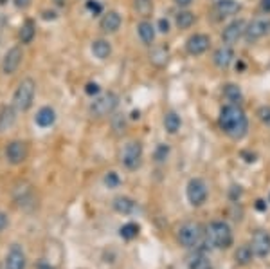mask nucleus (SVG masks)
I'll return each instance as SVG.
<instances>
[{
	"label": "nucleus",
	"instance_id": "9b49d317",
	"mask_svg": "<svg viewBox=\"0 0 270 269\" xmlns=\"http://www.w3.org/2000/svg\"><path fill=\"white\" fill-rule=\"evenodd\" d=\"M211 45V38L204 33H197V35L189 36L188 42H186V51L193 56H198V54H204V52L209 49Z\"/></svg>",
	"mask_w": 270,
	"mask_h": 269
},
{
	"label": "nucleus",
	"instance_id": "a878e982",
	"mask_svg": "<svg viewBox=\"0 0 270 269\" xmlns=\"http://www.w3.org/2000/svg\"><path fill=\"white\" fill-rule=\"evenodd\" d=\"M167 58H169V52L166 47H155L150 52V61L157 67H164L167 63Z\"/></svg>",
	"mask_w": 270,
	"mask_h": 269
},
{
	"label": "nucleus",
	"instance_id": "6e6552de",
	"mask_svg": "<svg viewBox=\"0 0 270 269\" xmlns=\"http://www.w3.org/2000/svg\"><path fill=\"white\" fill-rule=\"evenodd\" d=\"M186 193H188V200L193 206H202L207 200V184L202 179L195 177L188 182Z\"/></svg>",
	"mask_w": 270,
	"mask_h": 269
},
{
	"label": "nucleus",
	"instance_id": "58836bf2",
	"mask_svg": "<svg viewBox=\"0 0 270 269\" xmlns=\"http://www.w3.org/2000/svg\"><path fill=\"white\" fill-rule=\"evenodd\" d=\"M9 221H8V215L6 213H0V231H4L8 228Z\"/></svg>",
	"mask_w": 270,
	"mask_h": 269
},
{
	"label": "nucleus",
	"instance_id": "f8f14e48",
	"mask_svg": "<svg viewBox=\"0 0 270 269\" xmlns=\"http://www.w3.org/2000/svg\"><path fill=\"white\" fill-rule=\"evenodd\" d=\"M6 157L11 165H22L27 159V145L24 141H11L6 148Z\"/></svg>",
	"mask_w": 270,
	"mask_h": 269
},
{
	"label": "nucleus",
	"instance_id": "412c9836",
	"mask_svg": "<svg viewBox=\"0 0 270 269\" xmlns=\"http://www.w3.org/2000/svg\"><path fill=\"white\" fill-rule=\"evenodd\" d=\"M92 52H94V56L99 58V60H107L112 52L110 42L108 40H96L94 44H92Z\"/></svg>",
	"mask_w": 270,
	"mask_h": 269
},
{
	"label": "nucleus",
	"instance_id": "f03ea898",
	"mask_svg": "<svg viewBox=\"0 0 270 269\" xmlns=\"http://www.w3.org/2000/svg\"><path fill=\"white\" fill-rule=\"evenodd\" d=\"M206 239L207 244L213 247H218V249H227L232 246V230L227 222L223 221H215L207 226L206 230Z\"/></svg>",
	"mask_w": 270,
	"mask_h": 269
},
{
	"label": "nucleus",
	"instance_id": "9d476101",
	"mask_svg": "<svg viewBox=\"0 0 270 269\" xmlns=\"http://www.w3.org/2000/svg\"><path fill=\"white\" fill-rule=\"evenodd\" d=\"M245 27H247V24H245L241 18H238V20H232V22L229 24V26H225V29H223L222 40L227 45L236 44V42H238V40L245 35Z\"/></svg>",
	"mask_w": 270,
	"mask_h": 269
},
{
	"label": "nucleus",
	"instance_id": "b1692460",
	"mask_svg": "<svg viewBox=\"0 0 270 269\" xmlns=\"http://www.w3.org/2000/svg\"><path fill=\"white\" fill-rule=\"evenodd\" d=\"M180 125H182V121H180V116L176 112H166V116H164V126H166V130L169 132V134H176V132L180 130Z\"/></svg>",
	"mask_w": 270,
	"mask_h": 269
},
{
	"label": "nucleus",
	"instance_id": "5701e85b",
	"mask_svg": "<svg viewBox=\"0 0 270 269\" xmlns=\"http://www.w3.org/2000/svg\"><path fill=\"white\" fill-rule=\"evenodd\" d=\"M15 119H17V114H15L13 107H4L0 110V132L8 130L9 126L15 123Z\"/></svg>",
	"mask_w": 270,
	"mask_h": 269
},
{
	"label": "nucleus",
	"instance_id": "a19ab883",
	"mask_svg": "<svg viewBox=\"0 0 270 269\" xmlns=\"http://www.w3.org/2000/svg\"><path fill=\"white\" fill-rule=\"evenodd\" d=\"M240 195H241L240 186H232V190H231V199H232V200H236Z\"/></svg>",
	"mask_w": 270,
	"mask_h": 269
},
{
	"label": "nucleus",
	"instance_id": "aec40b11",
	"mask_svg": "<svg viewBox=\"0 0 270 269\" xmlns=\"http://www.w3.org/2000/svg\"><path fill=\"white\" fill-rule=\"evenodd\" d=\"M137 33L139 36H141V40L144 42L146 45H151L155 40V27L151 22H148V20H142V22H139L137 26Z\"/></svg>",
	"mask_w": 270,
	"mask_h": 269
},
{
	"label": "nucleus",
	"instance_id": "bb28decb",
	"mask_svg": "<svg viewBox=\"0 0 270 269\" xmlns=\"http://www.w3.org/2000/svg\"><path fill=\"white\" fill-rule=\"evenodd\" d=\"M252 256H254V251H252V247L247 246V244H243V246H240L238 249H236L234 253V258L238 264L241 265H247L250 260H252Z\"/></svg>",
	"mask_w": 270,
	"mask_h": 269
},
{
	"label": "nucleus",
	"instance_id": "4be33fe9",
	"mask_svg": "<svg viewBox=\"0 0 270 269\" xmlns=\"http://www.w3.org/2000/svg\"><path fill=\"white\" fill-rule=\"evenodd\" d=\"M114 210L119 213H125V215H128V213H132L133 210H135V200L130 199V197H116L114 199Z\"/></svg>",
	"mask_w": 270,
	"mask_h": 269
},
{
	"label": "nucleus",
	"instance_id": "7c9ffc66",
	"mask_svg": "<svg viewBox=\"0 0 270 269\" xmlns=\"http://www.w3.org/2000/svg\"><path fill=\"white\" fill-rule=\"evenodd\" d=\"M135 9H137L141 15H150L151 9H153V4H151V0H135Z\"/></svg>",
	"mask_w": 270,
	"mask_h": 269
},
{
	"label": "nucleus",
	"instance_id": "7ed1b4c3",
	"mask_svg": "<svg viewBox=\"0 0 270 269\" xmlns=\"http://www.w3.org/2000/svg\"><path fill=\"white\" fill-rule=\"evenodd\" d=\"M176 239L184 247H200L207 242L206 239V231L198 222H184L180 226L178 231H176Z\"/></svg>",
	"mask_w": 270,
	"mask_h": 269
},
{
	"label": "nucleus",
	"instance_id": "72a5a7b5",
	"mask_svg": "<svg viewBox=\"0 0 270 269\" xmlns=\"http://www.w3.org/2000/svg\"><path fill=\"white\" fill-rule=\"evenodd\" d=\"M257 116H259V119H261L265 125L270 126V105H263V107H259Z\"/></svg>",
	"mask_w": 270,
	"mask_h": 269
},
{
	"label": "nucleus",
	"instance_id": "79ce46f5",
	"mask_svg": "<svg viewBox=\"0 0 270 269\" xmlns=\"http://www.w3.org/2000/svg\"><path fill=\"white\" fill-rule=\"evenodd\" d=\"M261 9L265 13H270V0H261Z\"/></svg>",
	"mask_w": 270,
	"mask_h": 269
},
{
	"label": "nucleus",
	"instance_id": "ea45409f",
	"mask_svg": "<svg viewBox=\"0 0 270 269\" xmlns=\"http://www.w3.org/2000/svg\"><path fill=\"white\" fill-rule=\"evenodd\" d=\"M15 6L18 9H27L31 6V0H15Z\"/></svg>",
	"mask_w": 270,
	"mask_h": 269
},
{
	"label": "nucleus",
	"instance_id": "f3484780",
	"mask_svg": "<svg viewBox=\"0 0 270 269\" xmlns=\"http://www.w3.org/2000/svg\"><path fill=\"white\" fill-rule=\"evenodd\" d=\"M188 269H213V262L202 249H198L188 258Z\"/></svg>",
	"mask_w": 270,
	"mask_h": 269
},
{
	"label": "nucleus",
	"instance_id": "0eeeda50",
	"mask_svg": "<svg viewBox=\"0 0 270 269\" xmlns=\"http://www.w3.org/2000/svg\"><path fill=\"white\" fill-rule=\"evenodd\" d=\"M123 165L128 170H137L142 161V145L139 141H130L123 150Z\"/></svg>",
	"mask_w": 270,
	"mask_h": 269
},
{
	"label": "nucleus",
	"instance_id": "473e14b6",
	"mask_svg": "<svg viewBox=\"0 0 270 269\" xmlns=\"http://www.w3.org/2000/svg\"><path fill=\"white\" fill-rule=\"evenodd\" d=\"M103 181H105V184H107V188H117L121 184V179L116 172H108Z\"/></svg>",
	"mask_w": 270,
	"mask_h": 269
},
{
	"label": "nucleus",
	"instance_id": "dca6fc26",
	"mask_svg": "<svg viewBox=\"0 0 270 269\" xmlns=\"http://www.w3.org/2000/svg\"><path fill=\"white\" fill-rule=\"evenodd\" d=\"M121 15L117 11H108L107 15H103L101 22H99V27L103 33H116L117 29L121 27Z\"/></svg>",
	"mask_w": 270,
	"mask_h": 269
},
{
	"label": "nucleus",
	"instance_id": "423d86ee",
	"mask_svg": "<svg viewBox=\"0 0 270 269\" xmlns=\"http://www.w3.org/2000/svg\"><path fill=\"white\" fill-rule=\"evenodd\" d=\"M270 33V17H259V18H254L252 22L247 24L245 27V40L252 44L256 40L263 38L265 35Z\"/></svg>",
	"mask_w": 270,
	"mask_h": 269
},
{
	"label": "nucleus",
	"instance_id": "de8ad7c7",
	"mask_svg": "<svg viewBox=\"0 0 270 269\" xmlns=\"http://www.w3.org/2000/svg\"><path fill=\"white\" fill-rule=\"evenodd\" d=\"M268 200H270V195H268Z\"/></svg>",
	"mask_w": 270,
	"mask_h": 269
},
{
	"label": "nucleus",
	"instance_id": "39448f33",
	"mask_svg": "<svg viewBox=\"0 0 270 269\" xmlns=\"http://www.w3.org/2000/svg\"><path fill=\"white\" fill-rule=\"evenodd\" d=\"M117 103H119L117 94H114V92H105V94H101L99 98H96V100L90 103V114L96 117H105L117 109Z\"/></svg>",
	"mask_w": 270,
	"mask_h": 269
},
{
	"label": "nucleus",
	"instance_id": "c85d7f7f",
	"mask_svg": "<svg viewBox=\"0 0 270 269\" xmlns=\"http://www.w3.org/2000/svg\"><path fill=\"white\" fill-rule=\"evenodd\" d=\"M223 96H225L229 101H232V103H240L241 98H243L241 89L238 87V85H234V83H227V85L223 87Z\"/></svg>",
	"mask_w": 270,
	"mask_h": 269
},
{
	"label": "nucleus",
	"instance_id": "6ab92c4d",
	"mask_svg": "<svg viewBox=\"0 0 270 269\" xmlns=\"http://www.w3.org/2000/svg\"><path fill=\"white\" fill-rule=\"evenodd\" d=\"M35 121H36V125L42 126V128H47V126L54 125V121H56L54 109H51V107H42V109L38 110V114H36Z\"/></svg>",
	"mask_w": 270,
	"mask_h": 269
},
{
	"label": "nucleus",
	"instance_id": "ddd939ff",
	"mask_svg": "<svg viewBox=\"0 0 270 269\" xmlns=\"http://www.w3.org/2000/svg\"><path fill=\"white\" fill-rule=\"evenodd\" d=\"M27 258L26 253L18 244H15L11 249H9L8 256H6V269H26Z\"/></svg>",
	"mask_w": 270,
	"mask_h": 269
},
{
	"label": "nucleus",
	"instance_id": "cd10ccee",
	"mask_svg": "<svg viewBox=\"0 0 270 269\" xmlns=\"http://www.w3.org/2000/svg\"><path fill=\"white\" fill-rule=\"evenodd\" d=\"M175 24L178 29H189L195 24V15L191 11H178L175 17Z\"/></svg>",
	"mask_w": 270,
	"mask_h": 269
},
{
	"label": "nucleus",
	"instance_id": "2eb2a0df",
	"mask_svg": "<svg viewBox=\"0 0 270 269\" xmlns=\"http://www.w3.org/2000/svg\"><path fill=\"white\" fill-rule=\"evenodd\" d=\"M232 60H234V51H232L231 45H222V47H218L215 52V56H213L215 65L220 67V69H227L232 63Z\"/></svg>",
	"mask_w": 270,
	"mask_h": 269
},
{
	"label": "nucleus",
	"instance_id": "c9c22d12",
	"mask_svg": "<svg viewBox=\"0 0 270 269\" xmlns=\"http://www.w3.org/2000/svg\"><path fill=\"white\" fill-rule=\"evenodd\" d=\"M86 8L90 9V11H92V13H101V4H99V2H96V0H88V2H86Z\"/></svg>",
	"mask_w": 270,
	"mask_h": 269
},
{
	"label": "nucleus",
	"instance_id": "4468645a",
	"mask_svg": "<svg viewBox=\"0 0 270 269\" xmlns=\"http://www.w3.org/2000/svg\"><path fill=\"white\" fill-rule=\"evenodd\" d=\"M22 58H24V51L20 47L9 49L8 54L4 58V63H2V71L6 74H13L18 69V65L22 63Z\"/></svg>",
	"mask_w": 270,
	"mask_h": 269
},
{
	"label": "nucleus",
	"instance_id": "f704fd0d",
	"mask_svg": "<svg viewBox=\"0 0 270 269\" xmlns=\"http://www.w3.org/2000/svg\"><path fill=\"white\" fill-rule=\"evenodd\" d=\"M114 128H116V132H125L126 128V119L123 114H117V116H114Z\"/></svg>",
	"mask_w": 270,
	"mask_h": 269
},
{
	"label": "nucleus",
	"instance_id": "20e7f679",
	"mask_svg": "<svg viewBox=\"0 0 270 269\" xmlns=\"http://www.w3.org/2000/svg\"><path fill=\"white\" fill-rule=\"evenodd\" d=\"M35 94H36V83L31 78L22 80L13 96L15 107L18 110H27L33 105V101H35Z\"/></svg>",
	"mask_w": 270,
	"mask_h": 269
},
{
	"label": "nucleus",
	"instance_id": "a18cd8bd",
	"mask_svg": "<svg viewBox=\"0 0 270 269\" xmlns=\"http://www.w3.org/2000/svg\"><path fill=\"white\" fill-rule=\"evenodd\" d=\"M38 269H54V267H51V265H49V264H45V262H42Z\"/></svg>",
	"mask_w": 270,
	"mask_h": 269
},
{
	"label": "nucleus",
	"instance_id": "393cba45",
	"mask_svg": "<svg viewBox=\"0 0 270 269\" xmlns=\"http://www.w3.org/2000/svg\"><path fill=\"white\" fill-rule=\"evenodd\" d=\"M36 35V27H35V22L33 20H26L24 22V26L20 27V42L22 44H29V42H33V38H35Z\"/></svg>",
	"mask_w": 270,
	"mask_h": 269
},
{
	"label": "nucleus",
	"instance_id": "4c0bfd02",
	"mask_svg": "<svg viewBox=\"0 0 270 269\" xmlns=\"http://www.w3.org/2000/svg\"><path fill=\"white\" fill-rule=\"evenodd\" d=\"M159 31L160 33H167L169 31V22H167L166 18H160L159 20Z\"/></svg>",
	"mask_w": 270,
	"mask_h": 269
},
{
	"label": "nucleus",
	"instance_id": "37998d69",
	"mask_svg": "<svg viewBox=\"0 0 270 269\" xmlns=\"http://www.w3.org/2000/svg\"><path fill=\"white\" fill-rule=\"evenodd\" d=\"M175 2L180 6V8H188V6H191V2H193V0H175Z\"/></svg>",
	"mask_w": 270,
	"mask_h": 269
},
{
	"label": "nucleus",
	"instance_id": "c756f323",
	"mask_svg": "<svg viewBox=\"0 0 270 269\" xmlns=\"http://www.w3.org/2000/svg\"><path fill=\"white\" fill-rule=\"evenodd\" d=\"M119 235H121V239H125V240L135 239V237L139 235V226L135 224V222H128V224L121 226Z\"/></svg>",
	"mask_w": 270,
	"mask_h": 269
},
{
	"label": "nucleus",
	"instance_id": "2f4dec72",
	"mask_svg": "<svg viewBox=\"0 0 270 269\" xmlns=\"http://www.w3.org/2000/svg\"><path fill=\"white\" fill-rule=\"evenodd\" d=\"M167 156H169V147L167 145H159L157 150H155V161L157 163H164L167 159Z\"/></svg>",
	"mask_w": 270,
	"mask_h": 269
},
{
	"label": "nucleus",
	"instance_id": "1a4fd4ad",
	"mask_svg": "<svg viewBox=\"0 0 270 269\" xmlns=\"http://www.w3.org/2000/svg\"><path fill=\"white\" fill-rule=\"evenodd\" d=\"M250 247H252L254 256H259V258H265L270 255V233L268 231L257 230L252 235V240H250Z\"/></svg>",
	"mask_w": 270,
	"mask_h": 269
},
{
	"label": "nucleus",
	"instance_id": "c03bdc74",
	"mask_svg": "<svg viewBox=\"0 0 270 269\" xmlns=\"http://www.w3.org/2000/svg\"><path fill=\"white\" fill-rule=\"evenodd\" d=\"M256 208L259 210V212H265V210H266L265 200H256Z\"/></svg>",
	"mask_w": 270,
	"mask_h": 269
},
{
	"label": "nucleus",
	"instance_id": "a211bd4d",
	"mask_svg": "<svg viewBox=\"0 0 270 269\" xmlns=\"http://www.w3.org/2000/svg\"><path fill=\"white\" fill-rule=\"evenodd\" d=\"M215 8L220 17H232V15H236L240 11L241 6H240V2H236V0H218Z\"/></svg>",
	"mask_w": 270,
	"mask_h": 269
},
{
	"label": "nucleus",
	"instance_id": "f257e3e1",
	"mask_svg": "<svg viewBox=\"0 0 270 269\" xmlns=\"http://www.w3.org/2000/svg\"><path fill=\"white\" fill-rule=\"evenodd\" d=\"M218 123H220V128L232 139H241L247 134V130H249L247 114H245L243 109L238 107L236 103L225 105V107L220 110Z\"/></svg>",
	"mask_w": 270,
	"mask_h": 269
},
{
	"label": "nucleus",
	"instance_id": "49530a36",
	"mask_svg": "<svg viewBox=\"0 0 270 269\" xmlns=\"http://www.w3.org/2000/svg\"><path fill=\"white\" fill-rule=\"evenodd\" d=\"M54 2L61 8V6H65V2H67V0H54Z\"/></svg>",
	"mask_w": 270,
	"mask_h": 269
},
{
	"label": "nucleus",
	"instance_id": "e433bc0d",
	"mask_svg": "<svg viewBox=\"0 0 270 269\" xmlns=\"http://www.w3.org/2000/svg\"><path fill=\"white\" fill-rule=\"evenodd\" d=\"M85 91H86V94H90V96L98 94V92H99V85H98V83H88Z\"/></svg>",
	"mask_w": 270,
	"mask_h": 269
}]
</instances>
